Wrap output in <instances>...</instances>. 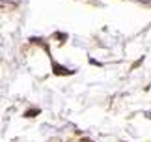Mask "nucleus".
<instances>
[{
  "instance_id": "1",
  "label": "nucleus",
  "mask_w": 151,
  "mask_h": 142,
  "mask_svg": "<svg viewBox=\"0 0 151 142\" xmlns=\"http://www.w3.org/2000/svg\"><path fill=\"white\" fill-rule=\"evenodd\" d=\"M136 2H140V4H151V0H136Z\"/></svg>"
}]
</instances>
